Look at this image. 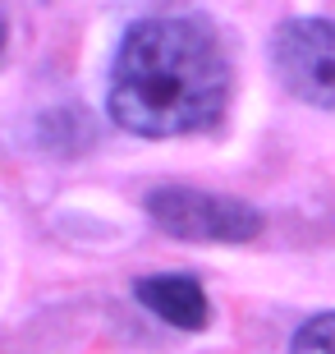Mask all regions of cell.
<instances>
[{
  "mask_svg": "<svg viewBox=\"0 0 335 354\" xmlns=\"http://www.w3.org/2000/svg\"><path fill=\"white\" fill-rule=\"evenodd\" d=\"M294 354H335V313L308 317L294 336Z\"/></svg>",
  "mask_w": 335,
  "mask_h": 354,
  "instance_id": "5",
  "label": "cell"
},
{
  "mask_svg": "<svg viewBox=\"0 0 335 354\" xmlns=\"http://www.w3.org/2000/svg\"><path fill=\"white\" fill-rule=\"evenodd\" d=\"M230 102V60L198 19H142L124 32L111 69V120L138 138L211 129Z\"/></svg>",
  "mask_w": 335,
  "mask_h": 354,
  "instance_id": "1",
  "label": "cell"
},
{
  "mask_svg": "<svg viewBox=\"0 0 335 354\" xmlns=\"http://www.w3.org/2000/svg\"><path fill=\"white\" fill-rule=\"evenodd\" d=\"M147 212L166 235L193 239V244H244L262 230V212L248 207L244 198L175 189V184L147 194Z\"/></svg>",
  "mask_w": 335,
  "mask_h": 354,
  "instance_id": "2",
  "label": "cell"
},
{
  "mask_svg": "<svg viewBox=\"0 0 335 354\" xmlns=\"http://www.w3.org/2000/svg\"><path fill=\"white\" fill-rule=\"evenodd\" d=\"M276 74L298 102L335 111V24L331 19H289L271 41Z\"/></svg>",
  "mask_w": 335,
  "mask_h": 354,
  "instance_id": "3",
  "label": "cell"
},
{
  "mask_svg": "<svg viewBox=\"0 0 335 354\" xmlns=\"http://www.w3.org/2000/svg\"><path fill=\"white\" fill-rule=\"evenodd\" d=\"M133 295H138L142 308H152L161 322H170L180 331H202L207 317H211L207 295L193 276H147V281L133 286Z\"/></svg>",
  "mask_w": 335,
  "mask_h": 354,
  "instance_id": "4",
  "label": "cell"
}]
</instances>
